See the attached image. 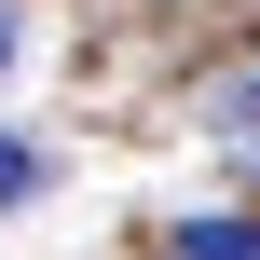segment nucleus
<instances>
[{
  "mask_svg": "<svg viewBox=\"0 0 260 260\" xmlns=\"http://www.w3.org/2000/svg\"><path fill=\"white\" fill-rule=\"evenodd\" d=\"M206 123H219V137H260V69H233V82L206 96Z\"/></svg>",
  "mask_w": 260,
  "mask_h": 260,
  "instance_id": "f03ea898",
  "label": "nucleus"
},
{
  "mask_svg": "<svg viewBox=\"0 0 260 260\" xmlns=\"http://www.w3.org/2000/svg\"><path fill=\"white\" fill-rule=\"evenodd\" d=\"M165 260H260V219H165Z\"/></svg>",
  "mask_w": 260,
  "mask_h": 260,
  "instance_id": "f257e3e1",
  "label": "nucleus"
},
{
  "mask_svg": "<svg viewBox=\"0 0 260 260\" xmlns=\"http://www.w3.org/2000/svg\"><path fill=\"white\" fill-rule=\"evenodd\" d=\"M0 69H14V14H0Z\"/></svg>",
  "mask_w": 260,
  "mask_h": 260,
  "instance_id": "20e7f679",
  "label": "nucleus"
},
{
  "mask_svg": "<svg viewBox=\"0 0 260 260\" xmlns=\"http://www.w3.org/2000/svg\"><path fill=\"white\" fill-rule=\"evenodd\" d=\"M41 178H55V165H41V151H27V137H0V206H27V192H41Z\"/></svg>",
  "mask_w": 260,
  "mask_h": 260,
  "instance_id": "7ed1b4c3",
  "label": "nucleus"
}]
</instances>
